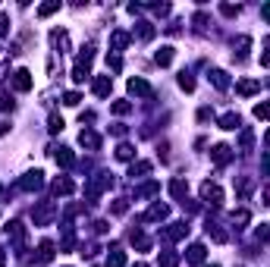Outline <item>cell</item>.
Masks as SVG:
<instances>
[{
  "label": "cell",
  "mask_w": 270,
  "mask_h": 267,
  "mask_svg": "<svg viewBox=\"0 0 270 267\" xmlns=\"http://www.w3.org/2000/svg\"><path fill=\"white\" fill-rule=\"evenodd\" d=\"M54 214H57V204L54 201H41L35 211H32V220H35V227H47L50 220H54Z\"/></svg>",
  "instance_id": "obj_1"
},
{
  "label": "cell",
  "mask_w": 270,
  "mask_h": 267,
  "mask_svg": "<svg viewBox=\"0 0 270 267\" xmlns=\"http://www.w3.org/2000/svg\"><path fill=\"white\" fill-rule=\"evenodd\" d=\"M201 201L220 208V204H223V189L217 186V183H201Z\"/></svg>",
  "instance_id": "obj_2"
},
{
  "label": "cell",
  "mask_w": 270,
  "mask_h": 267,
  "mask_svg": "<svg viewBox=\"0 0 270 267\" xmlns=\"http://www.w3.org/2000/svg\"><path fill=\"white\" fill-rule=\"evenodd\" d=\"M19 186L25 189V192H38V189L44 186V173H41V170H29V173L19 179Z\"/></svg>",
  "instance_id": "obj_3"
},
{
  "label": "cell",
  "mask_w": 270,
  "mask_h": 267,
  "mask_svg": "<svg viewBox=\"0 0 270 267\" xmlns=\"http://www.w3.org/2000/svg\"><path fill=\"white\" fill-rule=\"evenodd\" d=\"M210 160H214L217 167H226V163L233 160V148H230V145H214V151H210Z\"/></svg>",
  "instance_id": "obj_4"
},
{
  "label": "cell",
  "mask_w": 270,
  "mask_h": 267,
  "mask_svg": "<svg viewBox=\"0 0 270 267\" xmlns=\"http://www.w3.org/2000/svg\"><path fill=\"white\" fill-rule=\"evenodd\" d=\"M13 88L16 91H32V73L29 70H16L13 73Z\"/></svg>",
  "instance_id": "obj_5"
},
{
  "label": "cell",
  "mask_w": 270,
  "mask_h": 267,
  "mask_svg": "<svg viewBox=\"0 0 270 267\" xmlns=\"http://www.w3.org/2000/svg\"><path fill=\"white\" fill-rule=\"evenodd\" d=\"M79 145H82V148H88V151H98L101 148V139H98V132H91V129H82V132H79Z\"/></svg>",
  "instance_id": "obj_6"
},
{
  "label": "cell",
  "mask_w": 270,
  "mask_h": 267,
  "mask_svg": "<svg viewBox=\"0 0 270 267\" xmlns=\"http://www.w3.org/2000/svg\"><path fill=\"white\" fill-rule=\"evenodd\" d=\"M129 94H135V98H151V85L145 79H129Z\"/></svg>",
  "instance_id": "obj_7"
},
{
  "label": "cell",
  "mask_w": 270,
  "mask_h": 267,
  "mask_svg": "<svg viewBox=\"0 0 270 267\" xmlns=\"http://www.w3.org/2000/svg\"><path fill=\"white\" fill-rule=\"evenodd\" d=\"M91 91H95L98 98H107V94H110V76H98V79L91 82Z\"/></svg>",
  "instance_id": "obj_8"
},
{
  "label": "cell",
  "mask_w": 270,
  "mask_h": 267,
  "mask_svg": "<svg viewBox=\"0 0 270 267\" xmlns=\"http://www.w3.org/2000/svg\"><path fill=\"white\" fill-rule=\"evenodd\" d=\"M38 261H41V264H50V261H54V242H50V239H41V245H38Z\"/></svg>",
  "instance_id": "obj_9"
},
{
  "label": "cell",
  "mask_w": 270,
  "mask_h": 267,
  "mask_svg": "<svg viewBox=\"0 0 270 267\" xmlns=\"http://www.w3.org/2000/svg\"><path fill=\"white\" fill-rule=\"evenodd\" d=\"M207 79L214 82V88H220V91L230 88V76H226L223 70H210V73H207Z\"/></svg>",
  "instance_id": "obj_10"
},
{
  "label": "cell",
  "mask_w": 270,
  "mask_h": 267,
  "mask_svg": "<svg viewBox=\"0 0 270 267\" xmlns=\"http://www.w3.org/2000/svg\"><path fill=\"white\" fill-rule=\"evenodd\" d=\"M72 192H75V183H72V179H66V176L54 179V195H72Z\"/></svg>",
  "instance_id": "obj_11"
},
{
  "label": "cell",
  "mask_w": 270,
  "mask_h": 267,
  "mask_svg": "<svg viewBox=\"0 0 270 267\" xmlns=\"http://www.w3.org/2000/svg\"><path fill=\"white\" fill-rule=\"evenodd\" d=\"M50 151H54V160L60 163V167H72V163H75V157H72L69 148H50Z\"/></svg>",
  "instance_id": "obj_12"
},
{
  "label": "cell",
  "mask_w": 270,
  "mask_h": 267,
  "mask_svg": "<svg viewBox=\"0 0 270 267\" xmlns=\"http://www.w3.org/2000/svg\"><path fill=\"white\" fill-rule=\"evenodd\" d=\"M6 236H10L13 242H19V245H22V242H25V227H22L19 220H13L10 227H6Z\"/></svg>",
  "instance_id": "obj_13"
},
{
  "label": "cell",
  "mask_w": 270,
  "mask_h": 267,
  "mask_svg": "<svg viewBox=\"0 0 270 267\" xmlns=\"http://www.w3.org/2000/svg\"><path fill=\"white\" fill-rule=\"evenodd\" d=\"M170 195L176 198V201H182V204H185V195H189V186H185L182 179H173V183H170Z\"/></svg>",
  "instance_id": "obj_14"
},
{
  "label": "cell",
  "mask_w": 270,
  "mask_h": 267,
  "mask_svg": "<svg viewBox=\"0 0 270 267\" xmlns=\"http://www.w3.org/2000/svg\"><path fill=\"white\" fill-rule=\"evenodd\" d=\"M107 267H126V252L123 248H110V255H107Z\"/></svg>",
  "instance_id": "obj_15"
},
{
  "label": "cell",
  "mask_w": 270,
  "mask_h": 267,
  "mask_svg": "<svg viewBox=\"0 0 270 267\" xmlns=\"http://www.w3.org/2000/svg\"><path fill=\"white\" fill-rule=\"evenodd\" d=\"M204 255H207V248L201 245V242L189 245V261H192V264H204Z\"/></svg>",
  "instance_id": "obj_16"
},
{
  "label": "cell",
  "mask_w": 270,
  "mask_h": 267,
  "mask_svg": "<svg viewBox=\"0 0 270 267\" xmlns=\"http://www.w3.org/2000/svg\"><path fill=\"white\" fill-rule=\"evenodd\" d=\"M185 236H189V223H173V227L167 229V239H173V242L176 239H185Z\"/></svg>",
  "instance_id": "obj_17"
},
{
  "label": "cell",
  "mask_w": 270,
  "mask_h": 267,
  "mask_svg": "<svg viewBox=\"0 0 270 267\" xmlns=\"http://www.w3.org/2000/svg\"><path fill=\"white\" fill-rule=\"evenodd\" d=\"M167 217H170V208H167V204H154V208L145 214V220H167Z\"/></svg>",
  "instance_id": "obj_18"
},
{
  "label": "cell",
  "mask_w": 270,
  "mask_h": 267,
  "mask_svg": "<svg viewBox=\"0 0 270 267\" xmlns=\"http://www.w3.org/2000/svg\"><path fill=\"white\" fill-rule=\"evenodd\" d=\"M154 60H157V66H170V63H173V47H170V44H164V47H160L157 54H154Z\"/></svg>",
  "instance_id": "obj_19"
},
{
  "label": "cell",
  "mask_w": 270,
  "mask_h": 267,
  "mask_svg": "<svg viewBox=\"0 0 270 267\" xmlns=\"http://www.w3.org/2000/svg\"><path fill=\"white\" fill-rule=\"evenodd\" d=\"M258 88H261V85H258L255 79H242L239 85H236V91H239V94H245V98H248V94H255Z\"/></svg>",
  "instance_id": "obj_20"
},
{
  "label": "cell",
  "mask_w": 270,
  "mask_h": 267,
  "mask_svg": "<svg viewBox=\"0 0 270 267\" xmlns=\"http://www.w3.org/2000/svg\"><path fill=\"white\" fill-rule=\"evenodd\" d=\"M204 229H207V236L214 239V242H226V239H230V236H226V232H223L220 227H217V223H210V220H207V227H204Z\"/></svg>",
  "instance_id": "obj_21"
},
{
  "label": "cell",
  "mask_w": 270,
  "mask_h": 267,
  "mask_svg": "<svg viewBox=\"0 0 270 267\" xmlns=\"http://www.w3.org/2000/svg\"><path fill=\"white\" fill-rule=\"evenodd\" d=\"M57 10H60V0H50V3H41L38 6V16H41V19H47V16H54Z\"/></svg>",
  "instance_id": "obj_22"
},
{
  "label": "cell",
  "mask_w": 270,
  "mask_h": 267,
  "mask_svg": "<svg viewBox=\"0 0 270 267\" xmlns=\"http://www.w3.org/2000/svg\"><path fill=\"white\" fill-rule=\"evenodd\" d=\"M126 44H129V35H126V32H113L110 35V47L113 50H123Z\"/></svg>",
  "instance_id": "obj_23"
},
{
  "label": "cell",
  "mask_w": 270,
  "mask_h": 267,
  "mask_svg": "<svg viewBox=\"0 0 270 267\" xmlns=\"http://www.w3.org/2000/svg\"><path fill=\"white\" fill-rule=\"evenodd\" d=\"M220 129H226V132L239 129V116H236V114H223V116H220Z\"/></svg>",
  "instance_id": "obj_24"
},
{
  "label": "cell",
  "mask_w": 270,
  "mask_h": 267,
  "mask_svg": "<svg viewBox=\"0 0 270 267\" xmlns=\"http://www.w3.org/2000/svg\"><path fill=\"white\" fill-rule=\"evenodd\" d=\"M50 44L60 47V50H66V47H69V38H66V32H50Z\"/></svg>",
  "instance_id": "obj_25"
},
{
  "label": "cell",
  "mask_w": 270,
  "mask_h": 267,
  "mask_svg": "<svg viewBox=\"0 0 270 267\" xmlns=\"http://www.w3.org/2000/svg\"><path fill=\"white\" fill-rule=\"evenodd\" d=\"M145 173H151V163L148 160H138V163H132V167H129V176H145Z\"/></svg>",
  "instance_id": "obj_26"
},
{
  "label": "cell",
  "mask_w": 270,
  "mask_h": 267,
  "mask_svg": "<svg viewBox=\"0 0 270 267\" xmlns=\"http://www.w3.org/2000/svg\"><path fill=\"white\" fill-rule=\"evenodd\" d=\"M132 245L138 248V252H148V248H151V239L141 236V232H132Z\"/></svg>",
  "instance_id": "obj_27"
},
{
  "label": "cell",
  "mask_w": 270,
  "mask_h": 267,
  "mask_svg": "<svg viewBox=\"0 0 270 267\" xmlns=\"http://www.w3.org/2000/svg\"><path fill=\"white\" fill-rule=\"evenodd\" d=\"M63 126H66V123H63V116H60V114H50V119H47V129H50V132H54V135H57V132H63Z\"/></svg>",
  "instance_id": "obj_28"
},
{
  "label": "cell",
  "mask_w": 270,
  "mask_h": 267,
  "mask_svg": "<svg viewBox=\"0 0 270 267\" xmlns=\"http://www.w3.org/2000/svg\"><path fill=\"white\" fill-rule=\"evenodd\" d=\"M116 157H120V160H132L135 157V148H132V145H120V148H116Z\"/></svg>",
  "instance_id": "obj_29"
},
{
  "label": "cell",
  "mask_w": 270,
  "mask_h": 267,
  "mask_svg": "<svg viewBox=\"0 0 270 267\" xmlns=\"http://www.w3.org/2000/svg\"><path fill=\"white\" fill-rule=\"evenodd\" d=\"M176 264H179V255H176V252H164V255H160V267H176Z\"/></svg>",
  "instance_id": "obj_30"
},
{
  "label": "cell",
  "mask_w": 270,
  "mask_h": 267,
  "mask_svg": "<svg viewBox=\"0 0 270 267\" xmlns=\"http://www.w3.org/2000/svg\"><path fill=\"white\" fill-rule=\"evenodd\" d=\"M72 79H75V82H85V79H88V66H85V63H75V66H72Z\"/></svg>",
  "instance_id": "obj_31"
},
{
  "label": "cell",
  "mask_w": 270,
  "mask_h": 267,
  "mask_svg": "<svg viewBox=\"0 0 270 267\" xmlns=\"http://www.w3.org/2000/svg\"><path fill=\"white\" fill-rule=\"evenodd\" d=\"M255 116H258V119H270V101H261V104H255Z\"/></svg>",
  "instance_id": "obj_32"
},
{
  "label": "cell",
  "mask_w": 270,
  "mask_h": 267,
  "mask_svg": "<svg viewBox=\"0 0 270 267\" xmlns=\"http://www.w3.org/2000/svg\"><path fill=\"white\" fill-rule=\"evenodd\" d=\"M91 60H95V44H85V47H82V54H79V63H91Z\"/></svg>",
  "instance_id": "obj_33"
},
{
  "label": "cell",
  "mask_w": 270,
  "mask_h": 267,
  "mask_svg": "<svg viewBox=\"0 0 270 267\" xmlns=\"http://www.w3.org/2000/svg\"><path fill=\"white\" fill-rule=\"evenodd\" d=\"M179 88H182V91H195V79H192L189 73H182V76H179Z\"/></svg>",
  "instance_id": "obj_34"
},
{
  "label": "cell",
  "mask_w": 270,
  "mask_h": 267,
  "mask_svg": "<svg viewBox=\"0 0 270 267\" xmlns=\"http://www.w3.org/2000/svg\"><path fill=\"white\" fill-rule=\"evenodd\" d=\"M110 110H113L116 116H126V114H129V110H132V104H129V101H116V104H113Z\"/></svg>",
  "instance_id": "obj_35"
},
{
  "label": "cell",
  "mask_w": 270,
  "mask_h": 267,
  "mask_svg": "<svg viewBox=\"0 0 270 267\" xmlns=\"http://www.w3.org/2000/svg\"><path fill=\"white\" fill-rule=\"evenodd\" d=\"M248 220H251V214H248L245 208H239V211H236V214H233V223H239V227H245V223H248Z\"/></svg>",
  "instance_id": "obj_36"
},
{
  "label": "cell",
  "mask_w": 270,
  "mask_h": 267,
  "mask_svg": "<svg viewBox=\"0 0 270 267\" xmlns=\"http://www.w3.org/2000/svg\"><path fill=\"white\" fill-rule=\"evenodd\" d=\"M79 101H82V94H79V91H66V94H63V104H66V107H75Z\"/></svg>",
  "instance_id": "obj_37"
},
{
  "label": "cell",
  "mask_w": 270,
  "mask_h": 267,
  "mask_svg": "<svg viewBox=\"0 0 270 267\" xmlns=\"http://www.w3.org/2000/svg\"><path fill=\"white\" fill-rule=\"evenodd\" d=\"M113 214H116V217H120V214H126V211H129V201H126V198H116V201H113V208H110Z\"/></svg>",
  "instance_id": "obj_38"
},
{
  "label": "cell",
  "mask_w": 270,
  "mask_h": 267,
  "mask_svg": "<svg viewBox=\"0 0 270 267\" xmlns=\"http://www.w3.org/2000/svg\"><path fill=\"white\" fill-rule=\"evenodd\" d=\"M3 35H10V16L0 13V38H3Z\"/></svg>",
  "instance_id": "obj_39"
},
{
  "label": "cell",
  "mask_w": 270,
  "mask_h": 267,
  "mask_svg": "<svg viewBox=\"0 0 270 267\" xmlns=\"http://www.w3.org/2000/svg\"><path fill=\"white\" fill-rule=\"evenodd\" d=\"M255 236H258V242H270V227H264V223H261Z\"/></svg>",
  "instance_id": "obj_40"
},
{
  "label": "cell",
  "mask_w": 270,
  "mask_h": 267,
  "mask_svg": "<svg viewBox=\"0 0 270 267\" xmlns=\"http://www.w3.org/2000/svg\"><path fill=\"white\" fill-rule=\"evenodd\" d=\"M138 35H141V38H145V41H148V38H154V25H148V22H141V29H138Z\"/></svg>",
  "instance_id": "obj_41"
},
{
  "label": "cell",
  "mask_w": 270,
  "mask_h": 267,
  "mask_svg": "<svg viewBox=\"0 0 270 267\" xmlns=\"http://www.w3.org/2000/svg\"><path fill=\"white\" fill-rule=\"evenodd\" d=\"M248 47H251V38H239V57H245Z\"/></svg>",
  "instance_id": "obj_42"
},
{
  "label": "cell",
  "mask_w": 270,
  "mask_h": 267,
  "mask_svg": "<svg viewBox=\"0 0 270 267\" xmlns=\"http://www.w3.org/2000/svg\"><path fill=\"white\" fill-rule=\"evenodd\" d=\"M157 189H160L157 183H148V186H141V189H138V195H154Z\"/></svg>",
  "instance_id": "obj_43"
},
{
  "label": "cell",
  "mask_w": 270,
  "mask_h": 267,
  "mask_svg": "<svg viewBox=\"0 0 270 267\" xmlns=\"http://www.w3.org/2000/svg\"><path fill=\"white\" fill-rule=\"evenodd\" d=\"M107 66H110V70H120V66H123V60L113 54V57H107Z\"/></svg>",
  "instance_id": "obj_44"
},
{
  "label": "cell",
  "mask_w": 270,
  "mask_h": 267,
  "mask_svg": "<svg viewBox=\"0 0 270 267\" xmlns=\"http://www.w3.org/2000/svg\"><path fill=\"white\" fill-rule=\"evenodd\" d=\"M220 10H223V16H239V6H230V3H223Z\"/></svg>",
  "instance_id": "obj_45"
},
{
  "label": "cell",
  "mask_w": 270,
  "mask_h": 267,
  "mask_svg": "<svg viewBox=\"0 0 270 267\" xmlns=\"http://www.w3.org/2000/svg\"><path fill=\"white\" fill-rule=\"evenodd\" d=\"M210 116H214V114H210V110H207V107H201V110H198V119H201V123H207V119H210Z\"/></svg>",
  "instance_id": "obj_46"
},
{
  "label": "cell",
  "mask_w": 270,
  "mask_h": 267,
  "mask_svg": "<svg viewBox=\"0 0 270 267\" xmlns=\"http://www.w3.org/2000/svg\"><path fill=\"white\" fill-rule=\"evenodd\" d=\"M154 13H157V16H167V13H170V3H160V6H154Z\"/></svg>",
  "instance_id": "obj_47"
},
{
  "label": "cell",
  "mask_w": 270,
  "mask_h": 267,
  "mask_svg": "<svg viewBox=\"0 0 270 267\" xmlns=\"http://www.w3.org/2000/svg\"><path fill=\"white\" fill-rule=\"evenodd\" d=\"M242 148H245V151L251 148V132H242Z\"/></svg>",
  "instance_id": "obj_48"
},
{
  "label": "cell",
  "mask_w": 270,
  "mask_h": 267,
  "mask_svg": "<svg viewBox=\"0 0 270 267\" xmlns=\"http://www.w3.org/2000/svg\"><path fill=\"white\" fill-rule=\"evenodd\" d=\"M261 167H264V173L270 176V154H264V157H261Z\"/></svg>",
  "instance_id": "obj_49"
},
{
  "label": "cell",
  "mask_w": 270,
  "mask_h": 267,
  "mask_svg": "<svg viewBox=\"0 0 270 267\" xmlns=\"http://www.w3.org/2000/svg\"><path fill=\"white\" fill-rule=\"evenodd\" d=\"M267 47H270V38H267ZM261 66H270V50H267L264 57H261Z\"/></svg>",
  "instance_id": "obj_50"
},
{
  "label": "cell",
  "mask_w": 270,
  "mask_h": 267,
  "mask_svg": "<svg viewBox=\"0 0 270 267\" xmlns=\"http://www.w3.org/2000/svg\"><path fill=\"white\" fill-rule=\"evenodd\" d=\"M261 16H264V19L270 22V3H264V6H261Z\"/></svg>",
  "instance_id": "obj_51"
},
{
  "label": "cell",
  "mask_w": 270,
  "mask_h": 267,
  "mask_svg": "<svg viewBox=\"0 0 270 267\" xmlns=\"http://www.w3.org/2000/svg\"><path fill=\"white\" fill-rule=\"evenodd\" d=\"M3 261H6V255H3V248H0V267H3Z\"/></svg>",
  "instance_id": "obj_52"
},
{
  "label": "cell",
  "mask_w": 270,
  "mask_h": 267,
  "mask_svg": "<svg viewBox=\"0 0 270 267\" xmlns=\"http://www.w3.org/2000/svg\"><path fill=\"white\" fill-rule=\"evenodd\" d=\"M264 142H267V145H270V132H267V135H264Z\"/></svg>",
  "instance_id": "obj_53"
},
{
  "label": "cell",
  "mask_w": 270,
  "mask_h": 267,
  "mask_svg": "<svg viewBox=\"0 0 270 267\" xmlns=\"http://www.w3.org/2000/svg\"><path fill=\"white\" fill-rule=\"evenodd\" d=\"M135 267H145V264H135Z\"/></svg>",
  "instance_id": "obj_54"
},
{
  "label": "cell",
  "mask_w": 270,
  "mask_h": 267,
  "mask_svg": "<svg viewBox=\"0 0 270 267\" xmlns=\"http://www.w3.org/2000/svg\"><path fill=\"white\" fill-rule=\"evenodd\" d=\"M210 267H217V264H210Z\"/></svg>",
  "instance_id": "obj_55"
},
{
  "label": "cell",
  "mask_w": 270,
  "mask_h": 267,
  "mask_svg": "<svg viewBox=\"0 0 270 267\" xmlns=\"http://www.w3.org/2000/svg\"><path fill=\"white\" fill-rule=\"evenodd\" d=\"M0 192H3V189H0Z\"/></svg>",
  "instance_id": "obj_56"
}]
</instances>
